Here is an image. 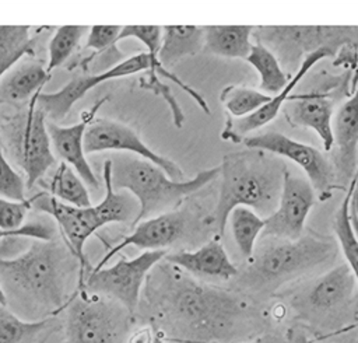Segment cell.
<instances>
[{
    "label": "cell",
    "instance_id": "cell-38",
    "mask_svg": "<svg viewBox=\"0 0 358 343\" xmlns=\"http://www.w3.org/2000/svg\"><path fill=\"white\" fill-rule=\"evenodd\" d=\"M59 228L56 223L46 214L28 220L18 231L8 232L0 230V239H10V238H29L38 241H53L57 239Z\"/></svg>",
    "mask_w": 358,
    "mask_h": 343
},
{
    "label": "cell",
    "instance_id": "cell-16",
    "mask_svg": "<svg viewBox=\"0 0 358 343\" xmlns=\"http://www.w3.org/2000/svg\"><path fill=\"white\" fill-rule=\"evenodd\" d=\"M192 221L190 213L187 210H173L162 213L159 216L143 220L137 223L133 231L126 235L120 242L109 248V251L102 256V259L91 270L101 269L106 263L122 252L127 246H136L144 251H161L175 242H178L186 232Z\"/></svg>",
    "mask_w": 358,
    "mask_h": 343
},
{
    "label": "cell",
    "instance_id": "cell-26",
    "mask_svg": "<svg viewBox=\"0 0 358 343\" xmlns=\"http://www.w3.org/2000/svg\"><path fill=\"white\" fill-rule=\"evenodd\" d=\"M102 179L105 185L103 199L95 204V210L99 216L101 223L105 225L109 224H136L140 204L137 199L124 190H115L110 181V162L105 160L102 168Z\"/></svg>",
    "mask_w": 358,
    "mask_h": 343
},
{
    "label": "cell",
    "instance_id": "cell-31",
    "mask_svg": "<svg viewBox=\"0 0 358 343\" xmlns=\"http://www.w3.org/2000/svg\"><path fill=\"white\" fill-rule=\"evenodd\" d=\"M55 199L76 207L92 206L88 186L78 176V174L67 164L60 162L52 175L46 190Z\"/></svg>",
    "mask_w": 358,
    "mask_h": 343
},
{
    "label": "cell",
    "instance_id": "cell-17",
    "mask_svg": "<svg viewBox=\"0 0 358 343\" xmlns=\"http://www.w3.org/2000/svg\"><path fill=\"white\" fill-rule=\"evenodd\" d=\"M334 106L336 95L333 91L313 90L291 94L281 112L291 126L313 130L322 140L324 151H331Z\"/></svg>",
    "mask_w": 358,
    "mask_h": 343
},
{
    "label": "cell",
    "instance_id": "cell-27",
    "mask_svg": "<svg viewBox=\"0 0 358 343\" xmlns=\"http://www.w3.org/2000/svg\"><path fill=\"white\" fill-rule=\"evenodd\" d=\"M28 25H0V80L25 56H34L41 35Z\"/></svg>",
    "mask_w": 358,
    "mask_h": 343
},
{
    "label": "cell",
    "instance_id": "cell-45",
    "mask_svg": "<svg viewBox=\"0 0 358 343\" xmlns=\"http://www.w3.org/2000/svg\"><path fill=\"white\" fill-rule=\"evenodd\" d=\"M301 343H312V342H308V340H302Z\"/></svg>",
    "mask_w": 358,
    "mask_h": 343
},
{
    "label": "cell",
    "instance_id": "cell-19",
    "mask_svg": "<svg viewBox=\"0 0 358 343\" xmlns=\"http://www.w3.org/2000/svg\"><path fill=\"white\" fill-rule=\"evenodd\" d=\"M334 56L336 55L329 49H320V50L306 56L301 69L294 76H291L288 85L278 95L271 97V99L266 105H263L260 109H257L252 115L241 118V119H234L231 116H227L224 129L221 132V139L225 141H231V143H242L248 137L249 133H252V132L263 127L264 125L270 123L271 120H274L275 116L281 112L284 104L287 102V99L295 90V87L306 76V73L320 60L327 59V57H334Z\"/></svg>",
    "mask_w": 358,
    "mask_h": 343
},
{
    "label": "cell",
    "instance_id": "cell-34",
    "mask_svg": "<svg viewBox=\"0 0 358 343\" xmlns=\"http://www.w3.org/2000/svg\"><path fill=\"white\" fill-rule=\"evenodd\" d=\"M88 29L90 27L85 25H62L55 29L48 45L46 70L49 74L66 63V60L78 46L83 36L88 34Z\"/></svg>",
    "mask_w": 358,
    "mask_h": 343
},
{
    "label": "cell",
    "instance_id": "cell-4",
    "mask_svg": "<svg viewBox=\"0 0 358 343\" xmlns=\"http://www.w3.org/2000/svg\"><path fill=\"white\" fill-rule=\"evenodd\" d=\"M338 251L336 238L312 232L295 241L262 237V245L238 273V284L248 293L271 295L284 284L333 265Z\"/></svg>",
    "mask_w": 358,
    "mask_h": 343
},
{
    "label": "cell",
    "instance_id": "cell-40",
    "mask_svg": "<svg viewBox=\"0 0 358 343\" xmlns=\"http://www.w3.org/2000/svg\"><path fill=\"white\" fill-rule=\"evenodd\" d=\"M155 332H157V329H154L152 326L140 328L129 335L127 343H152Z\"/></svg>",
    "mask_w": 358,
    "mask_h": 343
},
{
    "label": "cell",
    "instance_id": "cell-1",
    "mask_svg": "<svg viewBox=\"0 0 358 343\" xmlns=\"http://www.w3.org/2000/svg\"><path fill=\"white\" fill-rule=\"evenodd\" d=\"M148 284L147 298L161 319L189 335L182 343H227L250 316L248 301L229 290L199 283L171 265Z\"/></svg>",
    "mask_w": 358,
    "mask_h": 343
},
{
    "label": "cell",
    "instance_id": "cell-28",
    "mask_svg": "<svg viewBox=\"0 0 358 343\" xmlns=\"http://www.w3.org/2000/svg\"><path fill=\"white\" fill-rule=\"evenodd\" d=\"M246 62L259 73V90L271 97L278 95L289 83L291 77L284 71L275 55L260 42H253Z\"/></svg>",
    "mask_w": 358,
    "mask_h": 343
},
{
    "label": "cell",
    "instance_id": "cell-29",
    "mask_svg": "<svg viewBox=\"0 0 358 343\" xmlns=\"http://www.w3.org/2000/svg\"><path fill=\"white\" fill-rule=\"evenodd\" d=\"M357 179L358 178L355 175L347 188V193L344 199L341 200L338 209L336 210V214L333 218V230H334L340 251L344 255L345 263L350 266L358 284V238L354 232L351 218H350V204H351L354 189L357 186Z\"/></svg>",
    "mask_w": 358,
    "mask_h": 343
},
{
    "label": "cell",
    "instance_id": "cell-10",
    "mask_svg": "<svg viewBox=\"0 0 358 343\" xmlns=\"http://www.w3.org/2000/svg\"><path fill=\"white\" fill-rule=\"evenodd\" d=\"M166 253L168 251L161 249L144 251L131 259L120 256L110 266L91 270L84 279L81 290L117 301L129 312L134 314L140 304L141 288L148 273H151Z\"/></svg>",
    "mask_w": 358,
    "mask_h": 343
},
{
    "label": "cell",
    "instance_id": "cell-12",
    "mask_svg": "<svg viewBox=\"0 0 358 343\" xmlns=\"http://www.w3.org/2000/svg\"><path fill=\"white\" fill-rule=\"evenodd\" d=\"M31 200L32 209L38 210L42 214L49 216L56 223L59 232L63 237V241L70 248L74 258L78 260L80 273L77 290H81L84 284V273L90 267L84 253L85 244L91 235H94L98 230L103 227L95 210V206H70L55 199L45 190L32 196Z\"/></svg>",
    "mask_w": 358,
    "mask_h": 343
},
{
    "label": "cell",
    "instance_id": "cell-21",
    "mask_svg": "<svg viewBox=\"0 0 358 343\" xmlns=\"http://www.w3.org/2000/svg\"><path fill=\"white\" fill-rule=\"evenodd\" d=\"M169 265L197 276L220 280H231L238 276L239 270L229 259L220 238H213L194 251H179L166 253L164 258Z\"/></svg>",
    "mask_w": 358,
    "mask_h": 343
},
{
    "label": "cell",
    "instance_id": "cell-39",
    "mask_svg": "<svg viewBox=\"0 0 358 343\" xmlns=\"http://www.w3.org/2000/svg\"><path fill=\"white\" fill-rule=\"evenodd\" d=\"M31 209V197H28L24 202H15L0 197V230L8 232L18 231L27 223V217Z\"/></svg>",
    "mask_w": 358,
    "mask_h": 343
},
{
    "label": "cell",
    "instance_id": "cell-32",
    "mask_svg": "<svg viewBox=\"0 0 358 343\" xmlns=\"http://www.w3.org/2000/svg\"><path fill=\"white\" fill-rule=\"evenodd\" d=\"M50 322L52 318L27 321L8 307L0 305V343H34Z\"/></svg>",
    "mask_w": 358,
    "mask_h": 343
},
{
    "label": "cell",
    "instance_id": "cell-22",
    "mask_svg": "<svg viewBox=\"0 0 358 343\" xmlns=\"http://www.w3.org/2000/svg\"><path fill=\"white\" fill-rule=\"evenodd\" d=\"M50 76L42 63L22 59L0 80V104L28 105L41 92Z\"/></svg>",
    "mask_w": 358,
    "mask_h": 343
},
{
    "label": "cell",
    "instance_id": "cell-3",
    "mask_svg": "<svg viewBox=\"0 0 358 343\" xmlns=\"http://www.w3.org/2000/svg\"><path fill=\"white\" fill-rule=\"evenodd\" d=\"M287 164L271 153L245 148L225 154L220 164V190L208 216L217 238H222L231 211L238 206L268 217L278 206Z\"/></svg>",
    "mask_w": 358,
    "mask_h": 343
},
{
    "label": "cell",
    "instance_id": "cell-13",
    "mask_svg": "<svg viewBox=\"0 0 358 343\" xmlns=\"http://www.w3.org/2000/svg\"><path fill=\"white\" fill-rule=\"evenodd\" d=\"M148 69H150V56L147 52H140L122 62H117L116 64L99 73H94L88 76H77L55 92L41 91L36 97V105L45 113L46 120L59 123L69 115L70 109L76 105V102H78L92 88L109 80L144 73Z\"/></svg>",
    "mask_w": 358,
    "mask_h": 343
},
{
    "label": "cell",
    "instance_id": "cell-37",
    "mask_svg": "<svg viewBox=\"0 0 358 343\" xmlns=\"http://www.w3.org/2000/svg\"><path fill=\"white\" fill-rule=\"evenodd\" d=\"M138 85L143 88V90H147V91H151L154 92L155 95L158 97H162V99L166 102V105L169 106L171 112H172V120H173V125L176 127H182L183 123H185V113L180 108V105L178 104L172 90L169 85H166L161 78L159 76L152 71V70H147L144 71V74L140 76L138 78Z\"/></svg>",
    "mask_w": 358,
    "mask_h": 343
},
{
    "label": "cell",
    "instance_id": "cell-25",
    "mask_svg": "<svg viewBox=\"0 0 358 343\" xmlns=\"http://www.w3.org/2000/svg\"><path fill=\"white\" fill-rule=\"evenodd\" d=\"M204 48V27L199 25H164L158 57L171 69L186 56H193Z\"/></svg>",
    "mask_w": 358,
    "mask_h": 343
},
{
    "label": "cell",
    "instance_id": "cell-18",
    "mask_svg": "<svg viewBox=\"0 0 358 343\" xmlns=\"http://www.w3.org/2000/svg\"><path fill=\"white\" fill-rule=\"evenodd\" d=\"M333 148L330 158L341 189L348 188L358 171V88L341 102L333 119Z\"/></svg>",
    "mask_w": 358,
    "mask_h": 343
},
{
    "label": "cell",
    "instance_id": "cell-2",
    "mask_svg": "<svg viewBox=\"0 0 358 343\" xmlns=\"http://www.w3.org/2000/svg\"><path fill=\"white\" fill-rule=\"evenodd\" d=\"M71 253L59 239H32L25 252L14 258L0 256V283L7 307L24 314L27 321H41L67 308Z\"/></svg>",
    "mask_w": 358,
    "mask_h": 343
},
{
    "label": "cell",
    "instance_id": "cell-15",
    "mask_svg": "<svg viewBox=\"0 0 358 343\" xmlns=\"http://www.w3.org/2000/svg\"><path fill=\"white\" fill-rule=\"evenodd\" d=\"M317 195L305 176L295 175L287 168L282 181L278 206L264 218L262 237L295 241L303 235L305 221L315 206Z\"/></svg>",
    "mask_w": 358,
    "mask_h": 343
},
{
    "label": "cell",
    "instance_id": "cell-35",
    "mask_svg": "<svg viewBox=\"0 0 358 343\" xmlns=\"http://www.w3.org/2000/svg\"><path fill=\"white\" fill-rule=\"evenodd\" d=\"M123 27L120 25H92L88 29L87 39H85V49L92 50V53L87 57H84L80 62V66L84 69L87 67L94 59L99 55H102L108 49H113L115 43L119 42V35L122 32Z\"/></svg>",
    "mask_w": 358,
    "mask_h": 343
},
{
    "label": "cell",
    "instance_id": "cell-46",
    "mask_svg": "<svg viewBox=\"0 0 358 343\" xmlns=\"http://www.w3.org/2000/svg\"><path fill=\"white\" fill-rule=\"evenodd\" d=\"M0 123H1V120H0Z\"/></svg>",
    "mask_w": 358,
    "mask_h": 343
},
{
    "label": "cell",
    "instance_id": "cell-6",
    "mask_svg": "<svg viewBox=\"0 0 358 343\" xmlns=\"http://www.w3.org/2000/svg\"><path fill=\"white\" fill-rule=\"evenodd\" d=\"M294 315L322 330H340L358 315V284L347 263L331 266L284 294Z\"/></svg>",
    "mask_w": 358,
    "mask_h": 343
},
{
    "label": "cell",
    "instance_id": "cell-23",
    "mask_svg": "<svg viewBox=\"0 0 358 343\" xmlns=\"http://www.w3.org/2000/svg\"><path fill=\"white\" fill-rule=\"evenodd\" d=\"M127 38H134L145 46V49H147L145 52L150 56V69L148 70L155 71L158 76H162V78H169L171 81H173L189 97H192L194 99V102L207 115H210V108H208L207 102L204 101V98L196 90H193L190 85H187L185 81H182L173 71H171L161 63V60L158 57V50L161 46L162 27H159V25H124L119 35V41H123Z\"/></svg>",
    "mask_w": 358,
    "mask_h": 343
},
{
    "label": "cell",
    "instance_id": "cell-44",
    "mask_svg": "<svg viewBox=\"0 0 358 343\" xmlns=\"http://www.w3.org/2000/svg\"><path fill=\"white\" fill-rule=\"evenodd\" d=\"M357 83H358V69L355 70V74H354V77H352V84H351V94L358 88L357 87Z\"/></svg>",
    "mask_w": 358,
    "mask_h": 343
},
{
    "label": "cell",
    "instance_id": "cell-36",
    "mask_svg": "<svg viewBox=\"0 0 358 343\" xmlns=\"http://www.w3.org/2000/svg\"><path fill=\"white\" fill-rule=\"evenodd\" d=\"M0 197L24 202L27 200V182L8 162L0 143Z\"/></svg>",
    "mask_w": 358,
    "mask_h": 343
},
{
    "label": "cell",
    "instance_id": "cell-33",
    "mask_svg": "<svg viewBox=\"0 0 358 343\" xmlns=\"http://www.w3.org/2000/svg\"><path fill=\"white\" fill-rule=\"evenodd\" d=\"M270 99L271 95L264 94L260 90L242 85H227L220 94V101L227 111V116L234 119L252 115Z\"/></svg>",
    "mask_w": 358,
    "mask_h": 343
},
{
    "label": "cell",
    "instance_id": "cell-41",
    "mask_svg": "<svg viewBox=\"0 0 358 343\" xmlns=\"http://www.w3.org/2000/svg\"><path fill=\"white\" fill-rule=\"evenodd\" d=\"M352 199V197H351ZM350 218H351V224H352V228H354V232L358 238V214L352 206V203L350 204Z\"/></svg>",
    "mask_w": 358,
    "mask_h": 343
},
{
    "label": "cell",
    "instance_id": "cell-30",
    "mask_svg": "<svg viewBox=\"0 0 358 343\" xmlns=\"http://www.w3.org/2000/svg\"><path fill=\"white\" fill-rule=\"evenodd\" d=\"M228 223L231 225L232 237L241 255L249 260L253 256L256 244L263 234L266 225L264 217L259 216L249 207L238 206L231 211Z\"/></svg>",
    "mask_w": 358,
    "mask_h": 343
},
{
    "label": "cell",
    "instance_id": "cell-9",
    "mask_svg": "<svg viewBox=\"0 0 358 343\" xmlns=\"http://www.w3.org/2000/svg\"><path fill=\"white\" fill-rule=\"evenodd\" d=\"M38 94L28 102L22 113L8 120L1 129L4 146H7L14 164L22 169L28 189L41 182L56 164L48 120L36 105Z\"/></svg>",
    "mask_w": 358,
    "mask_h": 343
},
{
    "label": "cell",
    "instance_id": "cell-8",
    "mask_svg": "<svg viewBox=\"0 0 358 343\" xmlns=\"http://www.w3.org/2000/svg\"><path fill=\"white\" fill-rule=\"evenodd\" d=\"M133 314L103 295L76 290L69 305V343H127Z\"/></svg>",
    "mask_w": 358,
    "mask_h": 343
},
{
    "label": "cell",
    "instance_id": "cell-5",
    "mask_svg": "<svg viewBox=\"0 0 358 343\" xmlns=\"http://www.w3.org/2000/svg\"><path fill=\"white\" fill-rule=\"evenodd\" d=\"M108 160L113 189L129 192L140 204L136 224L176 210L183 199L199 192L220 175L218 165L200 171L190 179L175 181L154 162L134 154L116 153Z\"/></svg>",
    "mask_w": 358,
    "mask_h": 343
},
{
    "label": "cell",
    "instance_id": "cell-24",
    "mask_svg": "<svg viewBox=\"0 0 358 343\" xmlns=\"http://www.w3.org/2000/svg\"><path fill=\"white\" fill-rule=\"evenodd\" d=\"M253 25H206L204 49L217 56L246 60L253 46Z\"/></svg>",
    "mask_w": 358,
    "mask_h": 343
},
{
    "label": "cell",
    "instance_id": "cell-7",
    "mask_svg": "<svg viewBox=\"0 0 358 343\" xmlns=\"http://www.w3.org/2000/svg\"><path fill=\"white\" fill-rule=\"evenodd\" d=\"M253 39L270 49L291 77L301 69L306 56L320 49H329L336 56L344 49L358 50V27L260 25L255 28Z\"/></svg>",
    "mask_w": 358,
    "mask_h": 343
},
{
    "label": "cell",
    "instance_id": "cell-43",
    "mask_svg": "<svg viewBox=\"0 0 358 343\" xmlns=\"http://www.w3.org/2000/svg\"><path fill=\"white\" fill-rule=\"evenodd\" d=\"M0 305L7 307V297H6V294H4V290H3V287H1V283H0Z\"/></svg>",
    "mask_w": 358,
    "mask_h": 343
},
{
    "label": "cell",
    "instance_id": "cell-20",
    "mask_svg": "<svg viewBox=\"0 0 358 343\" xmlns=\"http://www.w3.org/2000/svg\"><path fill=\"white\" fill-rule=\"evenodd\" d=\"M96 108L98 105L92 111L84 112L83 119L70 126H63L48 120V132L56 158L73 168L84 183L94 190L101 189V182L88 164L84 150V136L88 125L95 118L94 111H96Z\"/></svg>",
    "mask_w": 358,
    "mask_h": 343
},
{
    "label": "cell",
    "instance_id": "cell-11",
    "mask_svg": "<svg viewBox=\"0 0 358 343\" xmlns=\"http://www.w3.org/2000/svg\"><path fill=\"white\" fill-rule=\"evenodd\" d=\"M242 143L246 148L263 150L295 162L306 174V178L312 183L320 202L329 200L334 190L341 189L337 183L331 160L313 146L296 141L280 132L248 136Z\"/></svg>",
    "mask_w": 358,
    "mask_h": 343
},
{
    "label": "cell",
    "instance_id": "cell-42",
    "mask_svg": "<svg viewBox=\"0 0 358 343\" xmlns=\"http://www.w3.org/2000/svg\"><path fill=\"white\" fill-rule=\"evenodd\" d=\"M152 343H166V339H165V336H164V332H161V330L157 329Z\"/></svg>",
    "mask_w": 358,
    "mask_h": 343
},
{
    "label": "cell",
    "instance_id": "cell-14",
    "mask_svg": "<svg viewBox=\"0 0 358 343\" xmlns=\"http://www.w3.org/2000/svg\"><path fill=\"white\" fill-rule=\"evenodd\" d=\"M84 150L85 154L102 151L134 154L158 165L172 179L185 181V174L176 162L151 150L130 126L117 120L94 118L84 136Z\"/></svg>",
    "mask_w": 358,
    "mask_h": 343
}]
</instances>
